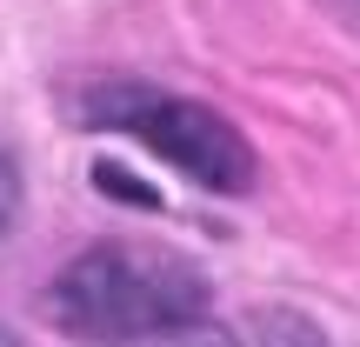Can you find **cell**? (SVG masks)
I'll return each mask as SVG.
<instances>
[{
  "label": "cell",
  "mask_w": 360,
  "mask_h": 347,
  "mask_svg": "<svg viewBox=\"0 0 360 347\" xmlns=\"http://www.w3.org/2000/svg\"><path fill=\"white\" fill-rule=\"evenodd\" d=\"M40 308L74 341H154L200 321L214 308V281L174 247L94 241L47 281Z\"/></svg>",
  "instance_id": "1"
},
{
  "label": "cell",
  "mask_w": 360,
  "mask_h": 347,
  "mask_svg": "<svg viewBox=\"0 0 360 347\" xmlns=\"http://www.w3.org/2000/svg\"><path fill=\"white\" fill-rule=\"evenodd\" d=\"M354 7H360V0H354Z\"/></svg>",
  "instance_id": "5"
},
{
  "label": "cell",
  "mask_w": 360,
  "mask_h": 347,
  "mask_svg": "<svg viewBox=\"0 0 360 347\" xmlns=\"http://www.w3.org/2000/svg\"><path fill=\"white\" fill-rule=\"evenodd\" d=\"M0 347H20V341H13V334H7V327H0Z\"/></svg>",
  "instance_id": "4"
},
{
  "label": "cell",
  "mask_w": 360,
  "mask_h": 347,
  "mask_svg": "<svg viewBox=\"0 0 360 347\" xmlns=\"http://www.w3.org/2000/svg\"><path fill=\"white\" fill-rule=\"evenodd\" d=\"M20 201H27V174H20V160H13V147L0 141V234H13Z\"/></svg>",
  "instance_id": "3"
},
{
  "label": "cell",
  "mask_w": 360,
  "mask_h": 347,
  "mask_svg": "<svg viewBox=\"0 0 360 347\" xmlns=\"http://www.w3.org/2000/svg\"><path fill=\"white\" fill-rule=\"evenodd\" d=\"M67 114L94 134H120L160 168L187 174L193 187L220 194V201H247L260 187V154L220 107L193 101V94L154 87V80H94L74 94Z\"/></svg>",
  "instance_id": "2"
}]
</instances>
